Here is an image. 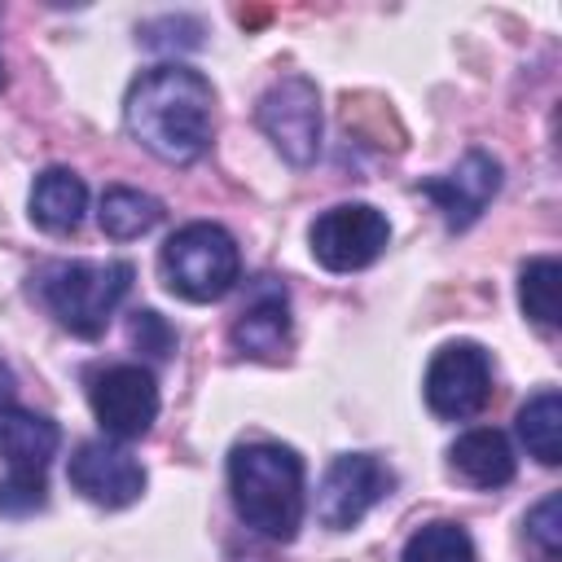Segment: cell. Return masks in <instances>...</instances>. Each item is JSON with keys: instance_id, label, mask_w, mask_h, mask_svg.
<instances>
[{"instance_id": "1", "label": "cell", "mask_w": 562, "mask_h": 562, "mask_svg": "<svg viewBox=\"0 0 562 562\" xmlns=\"http://www.w3.org/2000/svg\"><path fill=\"white\" fill-rule=\"evenodd\" d=\"M123 119L127 132L162 162H193L211 145V123H215V92L211 83L189 70V66H154L132 79L123 97Z\"/></svg>"}, {"instance_id": "2", "label": "cell", "mask_w": 562, "mask_h": 562, "mask_svg": "<svg viewBox=\"0 0 562 562\" xmlns=\"http://www.w3.org/2000/svg\"><path fill=\"white\" fill-rule=\"evenodd\" d=\"M228 492L237 518L268 536L294 540L303 527V461L285 443H241L228 457Z\"/></svg>"}, {"instance_id": "3", "label": "cell", "mask_w": 562, "mask_h": 562, "mask_svg": "<svg viewBox=\"0 0 562 562\" xmlns=\"http://www.w3.org/2000/svg\"><path fill=\"white\" fill-rule=\"evenodd\" d=\"M35 290L44 299V307L57 316V325H66L79 338H97L114 307L123 303V294L132 290V263L110 259V263H53L35 277Z\"/></svg>"}, {"instance_id": "4", "label": "cell", "mask_w": 562, "mask_h": 562, "mask_svg": "<svg viewBox=\"0 0 562 562\" xmlns=\"http://www.w3.org/2000/svg\"><path fill=\"white\" fill-rule=\"evenodd\" d=\"M158 272L171 294L189 303H215L224 299L241 277V255L228 228L220 224H184L176 228L158 250Z\"/></svg>"}, {"instance_id": "5", "label": "cell", "mask_w": 562, "mask_h": 562, "mask_svg": "<svg viewBox=\"0 0 562 562\" xmlns=\"http://www.w3.org/2000/svg\"><path fill=\"white\" fill-rule=\"evenodd\" d=\"M255 119L285 162H294V167L316 162V154H321V92L312 79H303V75L277 79L259 97Z\"/></svg>"}, {"instance_id": "6", "label": "cell", "mask_w": 562, "mask_h": 562, "mask_svg": "<svg viewBox=\"0 0 562 562\" xmlns=\"http://www.w3.org/2000/svg\"><path fill=\"white\" fill-rule=\"evenodd\" d=\"M307 241H312V255H316L321 268H329V272H360V268H369L386 250L391 224L369 202H342V206H329V211L316 215Z\"/></svg>"}, {"instance_id": "7", "label": "cell", "mask_w": 562, "mask_h": 562, "mask_svg": "<svg viewBox=\"0 0 562 562\" xmlns=\"http://www.w3.org/2000/svg\"><path fill=\"white\" fill-rule=\"evenodd\" d=\"M492 400V360L479 342H443L426 369V404L443 422H465Z\"/></svg>"}, {"instance_id": "8", "label": "cell", "mask_w": 562, "mask_h": 562, "mask_svg": "<svg viewBox=\"0 0 562 562\" xmlns=\"http://www.w3.org/2000/svg\"><path fill=\"white\" fill-rule=\"evenodd\" d=\"M88 400L110 439H140L158 417V382L145 364H105L92 373Z\"/></svg>"}, {"instance_id": "9", "label": "cell", "mask_w": 562, "mask_h": 562, "mask_svg": "<svg viewBox=\"0 0 562 562\" xmlns=\"http://www.w3.org/2000/svg\"><path fill=\"white\" fill-rule=\"evenodd\" d=\"M386 487H391V470L373 452H342L334 457V465L316 487V518L329 531H347L386 496Z\"/></svg>"}, {"instance_id": "10", "label": "cell", "mask_w": 562, "mask_h": 562, "mask_svg": "<svg viewBox=\"0 0 562 562\" xmlns=\"http://www.w3.org/2000/svg\"><path fill=\"white\" fill-rule=\"evenodd\" d=\"M66 479L83 501H92L101 509H123V505L140 501V492H145L140 461L123 443H110V439L79 443L66 465Z\"/></svg>"}, {"instance_id": "11", "label": "cell", "mask_w": 562, "mask_h": 562, "mask_svg": "<svg viewBox=\"0 0 562 562\" xmlns=\"http://www.w3.org/2000/svg\"><path fill=\"white\" fill-rule=\"evenodd\" d=\"M496 189H501V162L483 149H470L452 171H443L435 180H422V193L443 211V224L452 233L470 228L487 211Z\"/></svg>"}, {"instance_id": "12", "label": "cell", "mask_w": 562, "mask_h": 562, "mask_svg": "<svg viewBox=\"0 0 562 562\" xmlns=\"http://www.w3.org/2000/svg\"><path fill=\"white\" fill-rule=\"evenodd\" d=\"M57 448H61L57 422L22 408L9 364H0V457L9 461V470H40L44 474V465L57 457Z\"/></svg>"}, {"instance_id": "13", "label": "cell", "mask_w": 562, "mask_h": 562, "mask_svg": "<svg viewBox=\"0 0 562 562\" xmlns=\"http://www.w3.org/2000/svg\"><path fill=\"white\" fill-rule=\"evenodd\" d=\"M233 347L241 356L255 360H277L290 347V307H285V290L281 285H259V294L237 312L233 329H228Z\"/></svg>"}, {"instance_id": "14", "label": "cell", "mask_w": 562, "mask_h": 562, "mask_svg": "<svg viewBox=\"0 0 562 562\" xmlns=\"http://www.w3.org/2000/svg\"><path fill=\"white\" fill-rule=\"evenodd\" d=\"M88 211V189L70 167H48L31 184V220L44 233H75Z\"/></svg>"}, {"instance_id": "15", "label": "cell", "mask_w": 562, "mask_h": 562, "mask_svg": "<svg viewBox=\"0 0 562 562\" xmlns=\"http://www.w3.org/2000/svg\"><path fill=\"white\" fill-rule=\"evenodd\" d=\"M448 465L474 487H505L514 479V448H509V439L501 430L479 426V430H465L452 443Z\"/></svg>"}, {"instance_id": "16", "label": "cell", "mask_w": 562, "mask_h": 562, "mask_svg": "<svg viewBox=\"0 0 562 562\" xmlns=\"http://www.w3.org/2000/svg\"><path fill=\"white\" fill-rule=\"evenodd\" d=\"M518 439L527 443V452L540 465H558L562 461V395L536 391L522 408H518Z\"/></svg>"}, {"instance_id": "17", "label": "cell", "mask_w": 562, "mask_h": 562, "mask_svg": "<svg viewBox=\"0 0 562 562\" xmlns=\"http://www.w3.org/2000/svg\"><path fill=\"white\" fill-rule=\"evenodd\" d=\"M101 233L114 237V241H132L140 233H149L158 220H162V202L140 193V189H127V184H114L101 193Z\"/></svg>"}, {"instance_id": "18", "label": "cell", "mask_w": 562, "mask_h": 562, "mask_svg": "<svg viewBox=\"0 0 562 562\" xmlns=\"http://www.w3.org/2000/svg\"><path fill=\"white\" fill-rule=\"evenodd\" d=\"M518 303L540 325L553 329L562 321V263L558 259H531L518 272Z\"/></svg>"}, {"instance_id": "19", "label": "cell", "mask_w": 562, "mask_h": 562, "mask_svg": "<svg viewBox=\"0 0 562 562\" xmlns=\"http://www.w3.org/2000/svg\"><path fill=\"white\" fill-rule=\"evenodd\" d=\"M400 562H474V540L461 522H426L408 536Z\"/></svg>"}, {"instance_id": "20", "label": "cell", "mask_w": 562, "mask_h": 562, "mask_svg": "<svg viewBox=\"0 0 562 562\" xmlns=\"http://www.w3.org/2000/svg\"><path fill=\"white\" fill-rule=\"evenodd\" d=\"M44 501H48V487H44L40 470H9L0 479V514L22 518V514L44 509Z\"/></svg>"}, {"instance_id": "21", "label": "cell", "mask_w": 562, "mask_h": 562, "mask_svg": "<svg viewBox=\"0 0 562 562\" xmlns=\"http://www.w3.org/2000/svg\"><path fill=\"white\" fill-rule=\"evenodd\" d=\"M140 44L145 48H162V53H184L202 44V22L193 18H154L140 26Z\"/></svg>"}, {"instance_id": "22", "label": "cell", "mask_w": 562, "mask_h": 562, "mask_svg": "<svg viewBox=\"0 0 562 562\" xmlns=\"http://www.w3.org/2000/svg\"><path fill=\"white\" fill-rule=\"evenodd\" d=\"M527 536L540 544L544 558H558L562 553V496L549 492L531 514H527Z\"/></svg>"}, {"instance_id": "23", "label": "cell", "mask_w": 562, "mask_h": 562, "mask_svg": "<svg viewBox=\"0 0 562 562\" xmlns=\"http://www.w3.org/2000/svg\"><path fill=\"white\" fill-rule=\"evenodd\" d=\"M132 342L145 351V356H154V360H167L171 351H176V329L158 316V312H132Z\"/></svg>"}, {"instance_id": "24", "label": "cell", "mask_w": 562, "mask_h": 562, "mask_svg": "<svg viewBox=\"0 0 562 562\" xmlns=\"http://www.w3.org/2000/svg\"><path fill=\"white\" fill-rule=\"evenodd\" d=\"M0 83H4V66H0Z\"/></svg>"}]
</instances>
